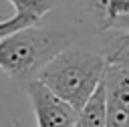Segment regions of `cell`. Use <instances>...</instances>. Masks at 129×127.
<instances>
[{
    "label": "cell",
    "instance_id": "6da1fadb",
    "mask_svg": "<svg viewBox=\"0 0 129 127\" xmlns=\"http://www.w3.org/2000/svg\"><path fill=\"white\" fill-rule=\"evenodd\" d=\"M103 71L105 58L101 52L89 46L69 44L38 71L36 81L79 113L99 87Z\"/></svg>",
    "mask_w": 129,
    "mask_h": 127
},
{
    "label": "cell",
    "instance_id": "3957f363",
    "mask_svg": "<svg viewBox=\"0 0 129 127\" xmlns=\"http://www.w3.org/2000/svg\"><path fill=\"white\" fill-rule=\"evenodd\" d=\"M105 127H129V62H105Z\"/></svg>",
    "mask_w": 129,
    "mask_h": 127
},
{
    "label": "cell",
    "instance_id": "277c9868",
    "mask_svg": "<svg viewBox=\"0 0 129 127\" xmlns=\"http://www.w3.org/2000/svg\"><path fill=\"white\" fill-rule=\"evenodd\" d=\"M26 91L38 127H75L79 113L67 101L48 91L40 81H28Z\"/></svg>",
    "mask_w": 129,
    "mask_h": 127
},
{
    "label": "cell",
    "instance_id": "52a82bcc",
    "mask_svg": "<svg viewBox=\"0 0 129 127\" xmlns=\"http://www.w3.org/2000/svg\"><path fill=\"white\" fill-rule=\"evenodd\" d=\"M14 6V14L26 18L30 24H38L44 14L56 8L58 0H8Z\"/></svg>",
    "mask_w": 129,
    "mask_h": 127
},
{
    "label": "cell",
    "instance_id": "8992f818",
    "mask_svg": "<svg viewBox=\"0 0 129 127\" xmlns=\"http://www.w3.org/2000/svg\"><path fill=\"white\" fill-rule=\"evenodd\" d=\"M75 127H105V91H103V81L99 83L95 93L89 97V101L79 111Z\"/></svg>",
    "mask_w": 129,
    "mask_h": 127
},
{
    "label": "cell",
    "instance_id": "ba28073f",
    "mask_svg": "<svg viewBox=\"0 0 129 127\" xmlns=\"http://www.w3.org/2000/svg\"><path fill=\"white\" fill-rule=\"evenodd\" d=\"M26 26H32V24L26 18L14 14V16H10V18H6V20L0 22V38L6 36V34H10V32H14V30H18V28H26Z\"/></svg>",
    "mask_w": 129,
    "mask_h": 127
},
{
    "label": "cell",
    "instance_id": "7a4b0ae2",
    "mask_svg": "<svg viewBox=\"0 0 129 127\" xmlns=\"http://www.w3.org/2000/svg\"><path fill=\"white\" fill-rule=\"evenodd\" d=\"M73 44L58 28L38 24L18 28L0 38V69L14 81H32L38 71L64 46Z\"/></svg>",
    "mask_w": 129,
    "mask_h": 127
},
{
    "label": "cell",
    "instance_id": "5b68a950",
    "mask_svg": "<svg viewBox=\"0 0 129 127\" xmlns=\"http://www.w3.org/2000/svg\"><path fill=\"white\" fill-rule=\"evenodd\" d=\"M101 32L129 30V0H73Z\"/></svg>",
    "mask_w": 129,
    "mask_h": 127
}]
</instances>
